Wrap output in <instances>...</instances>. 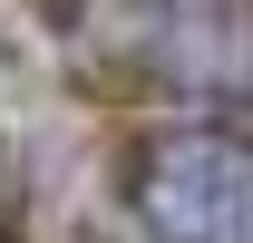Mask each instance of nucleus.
I'll return each instance as SVG.
<instances>
[{
    "label": "nucleus",
    "instance_id": "1",
    "mask_svg": "<svg viewBox=\"0 0 253 243\" xmlns=\"http://www.w3.org/2000/svg\"><path fill=\"white\" fill-rule=\"evenodd\" d=\"M126 214L146 243H253V136L214 117L156 126L126 156Z\"/></svg>",
    "mask_w": 253,
    "mask_h": 243
}]
</instances>
